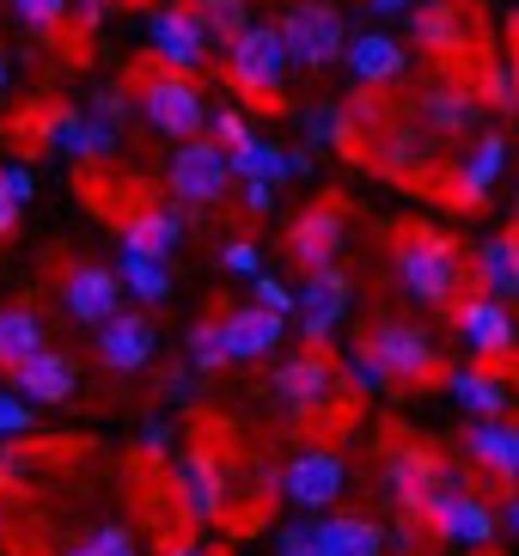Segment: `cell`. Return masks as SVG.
I'll use <instances>...</instances> for the list:
<instances>
[{"label": "cell", "mask_w": 519, "mask_h": 556, "mask_svg": "<svg viewBox=\"0 0 519 556\" xmlns=\"http://www.w3.org/2000/svg\"><path fill=\"white\" fill-rule=\"evenodd\" d=\"M391 269L404 281V294L428 312H446V306L465 300V251H458L453 232L404 227L397 245H391Z\"/></svg>", "instance_id": "cell-1"}, {"label": "cell", "mask_w": 519, "mask_h": 556, "mask_svg": "<svg viewBox=\"0 0 519 556\" xmlns=\"http://www.w3.org/2000/svg\"><path fill=\"white\" fill-rule=\"evenodd\" d=\"M135 104H141V116L165 135V141H195L214 116L208 99H202V86H195L190 74L160 67V62H147L141 74H135Z\"/></svg>", "instance_id": "cell-2"}, {"label": "cell", "mask_w": 519, "mask_h": 556, "mask_svg": "<svg viewBox=\"0 0 519 556\" xmlns=\"http://www.w3.org/2000/svg\"><path fill=\"white\" fill-rule=\"evenodd\" d=\"M360 355H374L391 374V386H428V379H446L453 367L440 361V343L422 325H404V318H379L367 337H360Z\"/></svg>", "instance_id": "cell-3"}, {"label": "cell", "mask_w": 519, "mask_h": 556, "mask_svg": "<svg viewBox=\"0 0 519 556\" xmlns=\"http://www.w3.org/2000/svg\"><path fill=\"white\" fill-rule=\"evenodd\" d=\"M288 43H281V25H251V31L239 37L227 50V80L232 92H244V99H257L263 111H276L281 104V86H288Z\"/></svg>", "instance_id": "cell-4"}, {"label": "cell", "mask_w": 519, "mask_h": 556, "mask_svg": "<svg viewBox=\"0 0 519 556\" xmlns=\"http://www.w3.org/2000/svg\"><path fill=\"white\" fill-rule=\"evenodd\" d=\"M147 43H153V62L172 67V74H202L214 55V37L195 13V0H172V7H153L147 13Z\"/></svg>", "instance_id": "cell-5"}, {"label": "cell", "mask_w": 519, "mask_h": 556, "mask_svg": "<svg viewBox=\"0 0 519 556\" xmlns=\"http://www.w3.org/2000/svg\"><path fill=\"white\" fill-rule=\"evenodd\" d=\"M232 184V153L214 141V135H195V141H178L172 148V165H165V190L183 197L190 208H214Z\"/></svg>", "instance_id": "cell-6"}, {"label": "cell", "mask_w": 519, "mask_h": 556, "mask_svg": "<svg viewBox=\"0 0 519 556\" xmlns=\"http://www.w3.org/2000/svg\"><path fill=\"white\" fill-rule=\"evenodd\" d=\"M281 43H288L293 67H330L349 55V25L330 0H293L281 13Z\"/></svg>", "instance_id": "cell-7"}, {"label": "cell", "mask_w": 519, "mask_h": 556, "mask_svg": "<svg viewBox=\"0 0 519 556\" xmlns=\"http://www.w3.org/2000/svg\"><path fill=\"white\" fill-rule=\"evenodd\" d=\"M416 526H428L434 539H446V544H471V551H483L489 539H495V526H502V514L483 502V495H471V483L465 477H446V490H434V502L422 507V520Z\"/></svg>", "instance_id": "cell-8"}, {"label": "cell", "mask_w": 519, "mask_h": 556, "mask_svg": "<svg viewBox=\"0 0 519 556\" xmlns=\"http://www.w3.org/2000/svg\"><path fill=\"white\" fill-rule=\"evenodd\" d=\"M337 392H342V374H337V361H330L325 349L288 355L276 367V379H269V397H276L281 416H312V409H325Z\"/></svg>", "instance_id": "cell-9"}, {"label": "cell", "mask_w": 519, "mask_h": 556, "mask_svg": "<svg viewBox=\"0 0 519 556\" xmlns=\"http://www.w3.org/2000/svg\"><path fill=\"white\" fill-rule=\"evenodd\" d=\"M349 490V465H342L337 446H300V453L281 465V495L306 514H330Z\"/></svg>", "instance_id": "cell-10"}, {"label": "cell", "mask_w": 519, "mask_h": 556, "mask_svg": "<svg viewBox=\"0 0 519 556\" xmlns=\"http://www.w3.org/2000/svg\"><path fill=\"white\" fill-rule=\"evenodd\" d=\"M446 477H453V465L422 441H397L385 453V490L409 520H422V507L434 502V490H446Z\"/></svg>", "instance_id": "cell-11"}, {"label": "cell", "mask_w": 519, "mask_h": 556, "mask_svg": "<svg viewBox=\"0 0 519 556\" xmlns=\"http://www.w3.org/2000/svg\"><path fill=\"white\" fill-rule=\"evenodd\" d=\"M37 141L80 165H111L116 160V129L111 123H98L92 111H74V104H49L37 116Z\"/></svg>", "instance_id": "cell-12"}, {"label": "cell", "mask_w": 519, "mask_h": 556, "mask_svg": "<svg viewBox=\"0 0 519 556\" xmlns=\"http://www.w3.org/2000/svg\"><path fill=\"white\" fill-rule=\"evenodd\" d=\"M453 325H458V337H465V349L477 355V367L519 355V318L502 306V300H489V294H465V300L453 306Z\"/></svg>", "instance_id": "cell-13"}, {"label": "cell", "mask_w": 519, "mask_h": 556, "mask_svg": "<svg viewBox=\"0 0 519 556\" xmlns=\"http://www.w3.org/2000/svg\"><path fill=\"white\" fill-rule=\"evenodd\" d=\"M342 245H349V208L342 202H312V208L293 214V227H288V257L300 263V269H330V263L342 257Z\"/></svg>", "instance_id": "cell-14"}, {"label": "cell", "mask_w": 519, "mask_h": 556, "mask_svg": "<svg viewBox=\"0 0 519 556\" xmlns=\"http://www.w3.org/2000/svg\"><path fill=\"white\" fill-rule=\"evenodd\" d=\"M172 477H178V502L195 526H214L227 514V471H220L214 446H183Z\"/></svg>", "instance_id": "cell-15"}, {"label": "cell", "mask_w": 519, "mask_h": 556, "mask_svg": "<svg viewBox=\"0 0 519 556\" xmlns=\"http://www.w3.org/2000/svg\"><path fill=\"white\" fill-rule=\"evenodd\" d=\"M123 276L116 269H104V263H67V276H62V300H67V312L80 318V325H92V330H104L116 318V312H129L123 306Z\"/></svg>", "instance_id": "cell-16"}, {"label": "cell", "mask_w": 519, "mask_h": 556, "mask_svg": "<svg viewBox=\"0 0 519 556\" xmlns=\"http://www.w3.org/2000/svg\"><path fill=\"white\" fill-rule=\"evenodd\" d=\"M92 355H98V367H111V374H141L147 361L160 355V330L147 325L141 312H116L111 325L98 330Z\"/></svg>", "instance_id": "cell-17"}, {"label": "cell", "mask_w": 519, "mask_h": 556, "mask_svg": "<svg viewBox=\"0 0 519 556\" xmlns=\"http://www.w3.org/2000/svg\"><path fill=\"white\" fill-rule=\"evenodd\" d=\"M281 312H269V306H232V312H220V343H227V361H263V355H276L281 349Z\"/></svg>", "instance_id": "cell-18"}, {"label": "cell", "mask_w": 519, "mask_h": 556, "mask_svg": "<svg viewBox=\"0 0 519 556\" xmlns=\"http://www.w3.org/2000/svg\"><path fill=\"white\" fill-rule=\"evenodd\" d=\"M349 74H355V86L360 92H379V86H397L409 74V50L397 43V37H385V31H360V37H349Z\"/></svg>", "instance_id": "cell-19"}, {"label": "cell", "mask_w": 519, "mask_h": 556, "mask_svg": "<svg viewBox=\"0 0 519 556\" xmlns=\"http://www.w3.org/2000/svg\"><path fill=\"white\" fill-rule=\"evenodd\" d=\"M502 172H507V141H502V135H477V148L458 160L453 184H446V197H453L458 208H483L489 190L502 184Z\"/></svg>", "instance_id": "cell-20"}, {"label": "cell", "mask_w": 519, "mask_h": 556, "mask_svg": "<svg viewBox=\"0 0 519 556\" xmlns=\"http://www.w3.org/2000/svg\"><path fill=\"white\" fill-rule=\"evenodd\" d=\"M183 245V214L172 202H147V208L123 214V251H141V257L172 263V251Z\"/></svg>", "instance_id": "cell-21"}, {"label": "cell", "mask_w": 519, "mask_h": 556, "mask_svg": "<svg viewBox=\"0 0 519 556\" xmlns=\"http://www.w3.org/2000/svg\"><path fill=\"white\" fill-rule=\"evenodd\" d=\"M13 392L25 397V404H74L80 367H74V355H62V349H43L37 361H25L13 374Z\"/></svg>", "instance_id": "cell-22"}, {"label": "cell", "mask_w": 519, "mask_h": 556, "mask_svg": "<svg viewBox=\"0 0 519 556\" xmlns=\"http://www.w3.org/2000/svg\"><path fill=\"white\" fill-rule=\"evenodd\" d=\"M465 458L483 465L489 477H502V483H519V422H471L465 428Z\"/></svg>", "instance_id": "cell-23"}, {"label": "cell", "mask_w": 519, "mask_h": 556, "mask_svg": "<svg viewBox=\"0 0 519 556\" xmlns=\"http://www.w3.org/2000/svg\"><path fill=\"white\" fill-rule=\"evenodd\" d=\"M49 349V325H43V312L37 306H0V367L7 374H18L25 361H37Z\"/></svg>", "instance_id": "cell-24"}, {"label": "cell", "mask_w": 519, "mask_h": 556, "mask_svg": "<svg viewBox=\"0 0 519 556\" xmlns=\"http://www.w3.org/2000/svg\"><path fill=\"white\" fill-rule=\"evenodd\" d=\"M385 526L367 514H325L318 520V551L325 556H385Z\"/></svg>", "instance_id": "cell-25"}, {"label": "cell", "mask_w": 519, "mask_h": 556, "mask_svg": "<svg viewBox=\"0 0 519 556\" xmlns=\"http://www.w3.org/2000/svg\"><path fill=\"white\" fill-rule=\"evenodd\" d=\"M477 92H465V86H422V99H416V116H422V129H434V135H471V123H477Z\"/></svg>", "instance_id": "cell-26"}, {"label": "cell", "mask_w": 519, "mask_h": 556, "mask_svg": "<svg viewBox=\"0 0 519 556\" xmlns=\"http://www.w3.org/2000/svg\"><path fill=\"white\" fill-rule=\"evenodd\" d=\"M477 288L489 300H519V232H495L477 245Z\"/></svg>", "instance_id": "cell-27"}, {"label": "cell", "mask_w": 519, "mask_h": 556, "mask_svg": "<svg viewBox=\"0 0 519 556\" xmlns=\"http://www.w3.org/2000/svg\"><path fill=\"white\" fill-rule=\"evenodd\" d=\"M446 392L458 397V409H471L477 422H495V416H507V379H495L489 367H453L446 374Z\"/></svg>", "instance_id": "cell-28"}, {"label": "cell", "mask_w": 519, "mask_h": 556, "mask_svg": "<svg viewBox=\"0 0 519 556\" xmlns=\"http://www.w3.org/2000/svg\"><path fill=\"white\" fill-rule=\"evenodd\" d=\"M409 37L434 55H453V50H465V13H458L453 0H422L409 13Z\"/></svg>", "instance_id": "cell-29"}, {"label": "cell", "mask_w": 519, "mask_h": 556, "mask_svg": "<svg viewBox=\"0 0 519 556\" xmlns=\"http://www.w3.org/2000/svg\"><path fill=\"white\" fill-rule=\"evenodd\" d=\"M374 148H379L374 153L379 172H391V178H416V172H422V160H428V141H422V129H416V123H391Z\"/></svg>", "instance_id": "cell-30"}, {"label": "cell", "mask_w": 519, "mask_h": 556, "mask_svg": "<svg viewBox=\"0 0 519 556\" xmlns=\"http://www.w3.org/2000/svg\"><path fill=\"white\" fill-rule=\"evenodd\" d=\"M116 276H123V288H129L141 306H165V300H172V263H160V257L123 251V257H116Z\"/></svg>", "instance_id": "cell-31"}, {"label": "cell", "mask_w": 519, "mask_h": 556, "mask_svg": "<svg viewBox=\"0 0 519 556\" xmlns=\"http://www.w3.org/2000/svg\"><path fill=\"white\" fill-rule=\"evenodd\" d=\"M349 300H355V288H349V276H342L337 263L330 269H312L306 281H300V312H325V318H349Z\"/></svg>", "instance_id": "cell-32"}, {"label": "cell", "mask_w": 519, "mask_h": 556, "mask_svg": "<svg viewBox=\"0 0 519 556\" xmlns=\"http://www.w3.org/2000/svg\"><path fill=\"white\" fill-rule=\"evenodd\" d=\"M300 129H306V148H342V153H360L355 148V116H349V104H312L306 116H300Z\"/></svg>", "instance_id": "cell-33"}, {"label": "cell", "mask_w": 519, "mask_h": 556, "mask_svg": "<svg viewBox=\"0 0 519 556\" xmlns=\"http://www.w3.org/2000/svg\"><path fill=\"white\" fill-rule=\"evenodd\" d=\"M232 178L239 184H281L293 178V153H281V141H251V148L232 153Z\"/></svg>", "instance_id": "cell-34"}, {"label": "cell", "mask_w": 519, "mask_h": 556, "mask_svg": "<svg viewBox=\"0 0 519 556\" xmlns=\"http://www.w3.org/2000/svg\"><path fill=\"white\" fill-rule=\"evenodd\" d=\"M195 13L208 25L214 50H232V43L251 31V0H195Z\"/></svg>", "instance_id": "cell-35"}, {"label": "cell", "mask_w": 519, "mask_h": 556, "mask_svg": "<svg viewBox=\"0 0 519 556\" xmlns=\"http://www.w3.org/2000/svg\"><path fill=\"white\" fill-rule=\"evenodd\" d=\"M31 197H37V172L31 165H0V239H13L18 232V214H25Z\"/></svg>", "instance_id": "cell-36"}, {"label": "cell", "mask_w": 519, "mask_h": 556, "mask_svg": "<svg viewBox=\"0 0 519 556\" xmlns=\"http://www.w3.org/2000/svg\"><path fill=\"white\" fill-rule=\"evenodd\" d=\"M183 349H190V367H195V374H220V367H232V361H227V343H220V318H195L190 337H183Z\"/></svg>", "instance_id": "cell-37"}, {"label": "cell", "mask_w": 519, "mask_h": 556, "mask_svg": "<svg viewBox=\"0 0 519 556\" xmlns=\"http://www.w3.org/2000/svg\"><path fill=\"white\" fill-rule=\"evenodd\" d=\"M477 99L495 104V111H519V67L514 62H489L477 74Z\"/></svg>", "instance_id": "cell-38"}, {"label": "cell", "mask_w": 519, "mask_h": 556, "mask_svg": "<svg viewBox=\"0 0 519 556\" xmlns=\"http://www.w3.org/2000/svg\"><path fill=\"white\" fill-rule=\"evenodd\" d=\"M86 111L123 135V123L135 116V99H129V86H111V80H104V86H92V92H86Z\"/></svg>", "instance_id": "cell-39"}, {"label": "cell", "mask_w": 519, "mask_h": 556, "mask_svg": "<svg viewBox=\"0 0 519 556\" xmlns=\"http://www.w3.org/2000/svg\"><path fill=\"white\" fill-rule=\"evenodd\" d=\"M208 129H214V141H220L227 153H239V148H251V141H257V129H251V116H244L239 104H220V111L208 116Z\"/></svg>", "instance_id": "cell-40"}, {"label": "cell", "mask_w": 519, "mask_h": 556, "mask_svg": "<svg viewBox=\"0 0 519 556\" xmlns=\"http://www.w3.org/2000/svg\"><path fill=\"white\" fill-rule=\"evenodd\" d=\"M13 13L31 25V31H62L67 25V13H74V0H13Z\"/></svg>", "instance_id": "cell-41"}, {"label": "cell", "mask_w": 519, "mask_h": 556, "mask_svg": "<svg viewBox=\"0 0 519 556\" xmlns=\"http://www.w3.org/2000/svg\"><path fill=\"white\" fill-rule=\"evenodd\" d=\"M220 263H227L232 276L257 281L263 276V245H257V239H227V245H220Z\"/></svg>", "instance_id": "cell-42"}, {"label": "cell", "mask_w": 519, "mask_h": 556, "mask_svg": "<svg viewBox=\"0 0 519 556\" xmlns=\"http://www.w3.org/2000/svg\"><path fill=\"white\" fill-rule=\"evenodd\" d=\"M251 294H257V306H269V312H300V288H288V281H276V276H257L251 281Z\"/></svg>", "instance_id": "cell-43"}, {"label": "cell", "mask_w": 519, "mask_h": 556, "mask_svg": "<svg viewBox=\"0 0 519 556\" xmlns=\"http://www.w3.org/2000/svg\"><path fill=\"white\" fill-rule=\"evenodd\" d=\"M276 556H325V551H318V526H306V520L281 526V532H276Z\"/></svg>", "instance_id": "cell-44"}, {"label": "cell", "mask_w": 519, "mask_h": 556, "mask_svg": "<svg viewBox=\"0 0 519 556\" xmlns=\"http://www.w3.org/2000/svg\"><path fill=\"white\" fill-rule=\"evenodd\" d=\"M86 544H92L98 556H141V551H135V532H129V526H116V520H111V526H98Z\"/></svg>", "instance_id": "cell-45"}, {"label": "cell", "mask_w": 519, "mask_h": 556, "mask_svg": "<svg viewBox=\"0 0 519 556\" xmlns=\"http://www.w3.org/2000/svg\"><path fill=\"white\" fill-rule=\"evenodd\" d=\"M172 441H178L172 416H147V422H141V453L147 458H165V453H172Z\"/></svg>", "instance_id": "cell-46"}, {"label": "cell", "mask_w": 519, "mask_h": 556, "mask_svg": "<svg viewBox=\"0 0 519 556\" xmlns=\"http://www.w3.org/2000/svg\"><path fill=\"white\" fill-rule=\"evenodd\" d=\"M31 477V458H25V446L18 441H0V490H18Z\"/></svg>", "instance_id": "cell-47"}, {"label": "cell", "mask_w": 519, "mask_h": 556, "mask_svg": "<svg viewBox=\"0 0 519 556\" xmlns=\"http://www.w3.org/2000/svg\"><path fill=\"white\" fill-rule=\"evenodd\" d=\"M31 428V404L18 392H0V441H13V434H25Z\"/></svg>", "instance_id": "cell-48"}, {"label": "cell", "mask_w": 519, "mask_h": 556, "mask_svg": "<svg viewBox=\"0 0 519 556\" xmlns=\"http://www.w3.org/2000/svg\"><path fill=\"white\" fill-rule=\"evenodd\" d=\"M349 379H355L360 392H385V386H391V374L379 367L374 355H355V361H349Z\"/></svg>", "instance_id": "cell-49"}, {"label": "cell", "mask_w": 519, "mask_h": 556, "mask_svg": "<svg viewBox=\"0 0 519 556\" xmlns=\"http://www.w3.org/2000/svg\"><path fill=\"white\" fill-rule=\"evenodd\" d=\"M300 337H306V349H330L337 318H325V312H300Z\"/></svg>", "instance_id": "cell-50"}, {"label": "cell", "mask_w": 519, "mask_h": 556, "mask_svg": "<svg viewBox=\"0 0 519 556\" xmlns=\"http://www.w3.org/2000/svg\"><path fill=\"white\" fill-rule=\"evenodd\" d=\"M239 208L263 220V214L276 208V184H239Z\"/></svg>", "instance_id": "cell-51"}, {"label": "cell", "mask_w": 519, "mask_h": 556, "mask_svg": "<svg viewBox=\"0 0 519 556\" xmlns=\"http://www.w3.org/2000/svg\"><path fill=\"white\" fill-rule=\"evenodd\" d=\"M195 386H202V374H195V367L183 374V367H178V374L165 379V397H172V404H190V397H195Z\"/></svg>", "instance_id": "cell-52"}, {"label": "cell", "mask_w": 519, "mask_h": 556, "mask_svg": "<svg viewBox=\"0 0 519 556\" xmlns=\"http://www.w3.org/2000/svg\"><path fill=\"white\" fill-rule=\"evenodd\" d=\"M111 7H116V0H74V13H80V25H86V31H98V25L111 18Z\"/></svg>", "instance_id": "cell-53"}, {"label": "cell", "mask_w": 519, "mask_h": 556, "mask_svg": "<svg viewBox=\"0 0 519 556\" xmlns=\"http://www.w3.org/2000/svg\"><path fill=\"white\" fill-rule=\"evenodd\" d=\"M367 7H374V13H416L422 0H367Z\"/></svg>", "instance_id": "cell-54"}, {"label": "cell", "mask_w": 519, "mask_h": 556, "mask_svg": "<svg viewBox=\"0 0 519 556\" xmlns=\"http://www.w3.org/2000/svg\"><path fill=\"white\" fill-rule=\"evenodd\" d=\"M502 520H507V532H514V539H519V495H514V502H507V514H502Z\"/></svg>", "instance_id": "cell-55"}, {"label": "cell", "mask_w": 519, "mask_h": 556, "mask_svg": "<svg viewBox=\"0 0 519 556\" xmlns=\"http://www.w3.org/2000/svg\"><path fill=\"white\" fill-rule=\"evenodd\" d=\"M165 556H214V551H202V544H172Z\"/></svg>", "instance_id": "cell-56"}, {"label": "cell", "mask_w": 519, "mask_h": 556, "mask_svg": "<svg viewBox=\"0 0 519 556\" xmlns=\"http://www.w3.org/2000/svg\"><path fill=\"white\" fill-rule=\"evenodd\" d=\"M62 556H98V551H92V544H74V551H62Z\"/></svg>", "instance_id": "cell-57"}, {"label": "cell", "mask_w": 519, "mask_h": 556, "mask_svg": "<svg viewBox=\"0 0 519 556\" xmlns=\"http://www.w3.org/2000/svg\"><path fill=\"white\" fill-rule=\"evenodd\" d=\"M0 92H7V62H0Z\"/></svg>", "instance_id": "cell-58"}, {"label": "cell", "mask_w": 519, "mask_h": 556, "mask_svg": "<svg viewBox=\"0 0 519 556\" xmlns=\"http://www.w3.org/2000/svg\"><path fill=\"white\" fill-rule=\"evenodd\" d=\"M514 220H519V197H514Z\"/></svg>", "instance_id": "cell-59"}, {"label": "cell", "mask_w": 519, "mask_h": 556, "mask_svg": "<svg viewBox=\"0 0 519 556\" xmlns=\"http://www.w3.org/2000/svg\"><path fill=\"white\" fill-rule=\"evenodd\" d=\"M0 532H7V514H0Z\"/></svg>", "instance_id": "cell-60"}]
</instances>
